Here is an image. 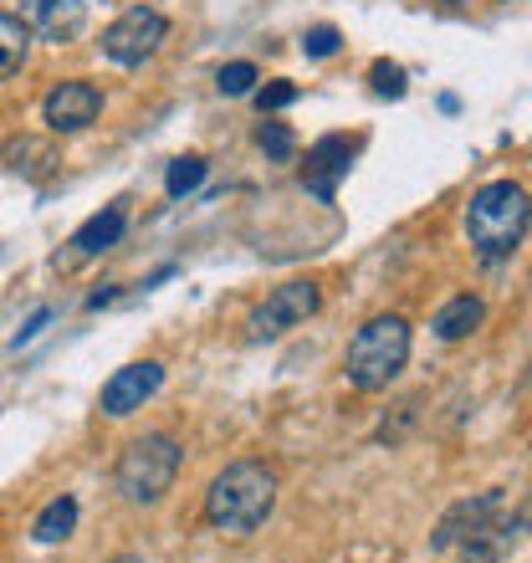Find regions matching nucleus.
I'll list each match as a JSON object with an SVG mask.
<instances>
[{
  "label": "nucleus",
  "instance_id": "f257e3e1",
  "mask_svg": "<svg viewBox=\"0 0 532 563\" xmlns=\"http://www.w3.org/2000/svg\"><path fill=\"white\" fill-rule=\"evenodd\" d=\"M528 225H532V206L522 179H491L466 206V241H472L476 262H487V267H502V262H512L522 252Z\"/></svg>",
  "mask_w": 532,
  "mask_h": 563
},
{
  "label": "nucleus",
  "instance_id": "f03ea898",
  "mask_svg": "<svg viewBox=\"0 0 532 563\" xmlns=\"http://www.w3.org/2000/svg\"><path fill=\"white\" fill-rule=\"evenodd\" d=\"M277 487L266 461H231L206 492V522L225 538H252L277 512Z\"/></svg>",
  "mask_w": 532,
  "mask_h": 563
},
{
  "label": "nucleus",
  "instance_id": "7ed1b4c3",
  "mask_svg": "<svg viewBox=\"0 0 532 563\" xmlns=\"http://www.w3.org/2000/svg\"><path fill=\"white\" fill-rule=\"evenodd\" d=\"M410 318H399V312H379L369 323L358 328L354 339H348V354H343V374H348V385L358 395H379L389 389L404 374L410 364Z\"/></svg>",
  "mask_w": 532,
  "mask_h": 563
},
{
  "label": "nucleus",
  "instance_id": "20e7f679",
  "mask_svg": "<svg viewBox=\"0 0 532 563\" xmlns=\"http://www.w3.org/2000/svg\"><path fill=\"white\" fill-rule=\"evenodd\" d=\"M179 466H185V445L169 430H144L123 445L119 466H113V487L129 507H154L169 497Z\"/></svg>",
  "mask_w": 532,
  "mask_h": 563
},
{
  "label": "nucleus",
  "instance_id": "39448f33",
  "mask_svg": "<svg viewBox=\"0 0 532 563\" xmlns=\"http://www.w3.org/2000/svg\"><path fill=\"white\" fill-rule=\"evenodd\" d=\"M318 308H323V287H318V282H281V287H271V292L252 308V318H246V339L271 343V339H281V333L302 328Z\"/></svg>",
  "mask_w": 532,
  "mask_h": 563
},
{
  "label": "nucleus",
  "instance_id": "423d86ee",
  "mask_svg": "<svg viewBox=\"0 0 532 563\" xmlns=\"http://www.w3.org/2000/svg\"><path fill=\"white\" fill-rule=\"evenodd\" d=\"M164 42H169V15L154 5H129L119 21L103 26V57L119 67H144L148 57H159Z\"/></svg>",
  "mask_w": 532,
  "mask_h": 563
},
{
  "label": "nucleus",
  "instance_id": "0eeeda50",
  "mask_svg": "<svg viewBox=\"0 0 532 563\" xmlns=\"http://www.w3.org/2000/svg\"><path fill=\"white\" fill-rule=\"evenodd\" d=\"M522 538H528V503H518V507L502 503L497 512H487V518L476 522L451 553L461 563H507L522 549Z\"/></svg>",
  "mask_w": 532,
  "mask_h": 563
},
{
  "label": "nucleus",
  "instance_id": "6e6552de",
  "mask_svg": "<svg viewBox=\"0 0 532 563\" xmlns=\"http://www.w3.org/2000/svg\"><path fill=\"white\" fill-rule=\"evenodd\" d=\"M98 113H103V88L88 77H67L42 98V119L52 134H82L98 123Z\"/></svg>",
  "mask_w": 532,
  "mask_h": 563
},
{
  "label": "nucleus",
  "instance_id": "1a4fd4ad",
  "mask_svg": "<svg viewBox=\"0 0 532 563\" xmlns=\"http://www.w3.org/2000/svg\"><path fill=\"white\" fill-rule=\"evenodd\" d=\"M159 389H164V364L159 358H138V364L113 369V379H108L103 395H98V410H103L108 420H123V416H133V410H144Z\"/></svg>",
  "mask_w": 532,
  "mask_h": 563
},
{
  "label": "nucleus",
  "instance_id": "9d476101",
  "mask_svg": "<svg viewBox=\"0 0 532 563\" xmlns=\"http://www.w3.org/2000/svg\"><path fill=\"white\" fill-rule=\"evenodd\" d=\"M354 154H358V139L323 134L318 144L308 148V164H302V190L318 195L323 206H333V200H339L343 175H348V164H354Z\"/></svg>",
  "mask_w": 532,
  "mask_h": 563
},
{
  "label": "nucleus",
  "instance_id": "9b49d317",
  "mask_svg": "<svg viewBox=\"0 0 532 563\" xmlns=\"http://www.w3.org/2000/svg\"><path fill=\"white\" fill-rule=\"evenodd\" d=\"M21 21L31 36H42L52 46H67L88 31V0H21Z\"/></svg>",
  "mask_w": 532,
  "mask_h": 563
},
{
  "label": "nucleus",
  "instance_id": "f8f14e48",
  "mask_svg": "<svg viewBox=\"0 0 532 563\" xmlns=\"http://www.w3.org/2000/svg\"><path fill=\"white\" fill-rule=\"evenodd\" d=\"M123 231H129V206L123 200H113V206H103L98 216H88V221L73 231V262H92V256H103V252H113L123 241Z\"/></svg>",
  "mask_w": 532,
  "mask_h": 563
},
{
  "label": "nucleus",
  "instance_id": "ddd939ff",
  "mask_svg": "<svg viewBox=\"0 0 532 563\" xmlns=\"http://www.w3.org/2000/svg\"><path fill=\"white\" fill-rule=\"evenodd\" d=\"M502 503H507V492H502V487L476 492V497H466V503H456V507H451V512H445V518H441V528H435V538H430V549H435V553H451V549H456V543H461V538L472 533L476 522L487 518L491 507H502Z\"/></svg>",
  "mask_w": 532,
  "mask_h": 563
},
{
  "label": "nucleus",
  "instance_id": "4468645a",
  "mask_svg": "<svg viewBox=\"0 0 532 563\" xmlns=\"http://www.w3.org/2000/svg\"><path fill=\"white\" fill-rule=\"evenodd\" d=\"M481 323H487V302H481L476 292H461V297H451V302L435 312V323L430 328H435V339L441 343H461V339H472Z\"/></svg>",
  "mask_w": 532,
  "mask_h": 563
},
{
  "label": "nucleus",
  "instance_id": "2eb2a0df",
  "mask_svg": "<svg viewBox=\"0 0 532 563\" xmlns=\"http://www.w3.org/2000/svg\"><path fill=\"white\" fill-rule=\"evenodd\" d=\"M77 512H82L77 497L62 492V497H52V503L42 507V518L31 522V538H36V543H67V538L77 533Z\"/></svg>",
  "mask_w": 532,
  "mask_h": 563
},
{
  "label": "nucleus",
  "instance_id": "dca6fc26",
  "mask_svg": "<svg viewBox=\"0 0 532 563\" xmlns=\"http://www.w3.org/2000/svg\"><path fill=\"white\" fill-rule=\"evenodd\" d=\"M31 42H36V36L26 31V21H21L15 11H0V82H5V77H15L21 67H26Z\"/></svg>",
  "mask_w": 532,
  "mask_h": 563
},
{
  "label": "nucleus",
  "instance_id": "f3484780",
  "mask_svg": "<svg viewBox=\"0 0 532 563\" xmlns=\"http://www.w3.org/2000/svg\"><path fill=\"white\" fill-rule=\"evenodd\" d=\"M5 164L26 179H46L62 159H57V148L42 144V139H11V144H5Z\"/></svg>",
  "mask_w": 532,
  "mask_h": 563
},
{
  "label": "nucleus",
  "instance_id": "a211bd4d",
  "mask_svg": "<svg viewBox=\"0 0 532 563\" xmlns=\"http://www.w3.org/2000/svg\"><path fill=\"white\" fill-rule=\"evenodd\" d=\"M206 175H210V164L200 159V154H179V159L169 164V175H164V195H169V200H185L190 190L206 185Z\"/></svg>",
  "mask_w": 532,
  "mask_h": 563
},
{
  "label": "nucleus",
  "instance_id": "6ab92c4d",
  "mask_svg": "<svg viewBox=\"0 0 532 563\" xmlns=\"http://www.w3.org/2000/svg\"><path fill=\"white\" fill-rule=\"evenodd\" d=\"M256 148H262L271 164H287L297 154V139H292V129H287V123L262 119V123H256Z\"/></svg>",
  "mask_w": 532,
  "mask_h": 563
},
{
  "label": "nucleus",
  "instance_id": "aec40b11",
  "mask_svg": "<svg viewBox=\"0 0 532 563\" xmlns=\"http://www.w3.org/2000/svg\"><path fill=\"white\" fill-rule=\"evenodd\" d=\"M369 92L374 98H389V103H399V98H404V92H410V82H404V67H399V62H374L369 67Z\"/></svg>",
  "mask_w": 532,
  "mask_h": 563
},
{
  "label": "nucleus",
  "instance_id": "412c9836",
  "mask_svg": "<svg viewBox=\"0 0 532 563\" xmlns=\"http://www.w3.org/2000/svg\"><path fill=\"white\" fill-rule=\"evenodd\" d=\"M256 82H262L256 62H225L221 73H215V88H221L225 98H252Z\"/></svg>",
  "mask_w": 532,
  "mask_h": 563
},
{
  "label": "nucleus",
  "instance_id": "4be33fe9",
  "mask_svg": "<svg viewBox=\"0 0 532 563\" xmlns=\"http://www.w3.org/2000/svg\"><path fill=\"white\" fill-rule=\"evenodd\" d=\"M256 98V113H281V108H292L297 103V82H287V77H277V82H266V88H252Z\"/></svg>",
  "mask_w": 532,
  "mask_h": 563
},
{
  "label": "nucleus",
  "instance_id": "5701e85b",
  "mask_svg": "<svg viewBox=\"0 0 532 563\" xmlns=\"http://www.w3.org/2000/svg\"><path fill=\"white\" fill-rule=\"evenodd\" d=\"M302 52H308V57H339V52H343V31L339 26L302 31Z\"/></svg>",
  "mask_w": 532,
  "mask_h": 563
},
{
  "label": "nucleus",
  "instance_id": "b1692460",
  "mask_svg": "<svg viewBox=\"0 0 532 563\" xmlns=\"http://www.w3.org/2000/svg\"><path fill=\"white\" fill-rule=\"evenodd\" d=\"M52 318H57V312H52V308H36V312H31V323L21 328V333H15V349H21V343H31V339H36V333H42V328L52 323Z\"/></svg>",
  "mask_w": 532,
  "mask_h": 563
},
{
  "label": "nucleus",
  "instance_id": "393cba45",
  "mask_svg": "<svg viewBox=\"0 0 532 563\" xmlns=\"http://www.w3.org/2000/svg\"><path fill=\"white\" fill-rule=\"evenodd\" d=\"M108 563H144V553H113Z\"/></svg>",
  "mask_w": 532,
  "mask_h": 563
}]
</instances>
